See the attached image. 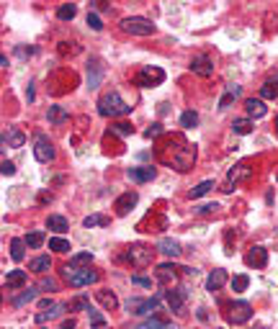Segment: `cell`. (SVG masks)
Masks as SVG:
<instances>
[{
	"instance_id": "obj_47",
	"label": "cell",
	"mask_w": 278,
	"mask_h": 329,
	"mask_svg": "<svg viewBox=\"0 0 278 329\" xmlns=\"http://www.w3.org/2000/svg\"><path fill=\"white\" fill-rule=\"evenodd\" d=\"M0 172H3V175H6V178H11V175H16V165L6 160L3 165H0Z\"/></svg>"
},
{
	"instance_id": "obj_24",
	"label": "cell",
	"mask_w": 278,
	"mask_h": 329,
	"mask_svg": "<svg viewBox=\"0 0 278 329\" xmlns=\"http://www.w3.org/2000/svg\"><path fill=\"white\" fill-rule=\"evenodd\" d=\"M26 239H11V257L16 260V262H21L26 257Z\"/></svg>"
},
{
	"instance_id": "obj_6",
	"label": "cell",
	"mask_w": 278,
	"mask_h": 329,
	"mask_svg": "<svg viewBox=\"0 0 278 329\" xmlns=\"http://www.w3.org/2000/svg\"><path fill=\"white\" fill-rule=\"evenodd\" d=\"M194 162H196V147L194 144H186L178 155L173 157V162H170V165H173L178 172H186V170L194 167Z\"/></svg>"
},
{
	"instance_id": "obj_41",
	"label": "cell",
	"mask_w": 278,
	"mask_h": 329,
	"mask_svg": "<svg viewBox=\"0 0 278 329\" xmlns=\"http://www.w3.org/2000/svg\"><path fill=\"white\" fill-rule=\"evenodd\" d=\"M26 245H29L31 250H39L41 245H44V232H31V234L26 237Z\"/></svg>"
},
{
	"instance_id": "obj_11",
	"label": "cell",
	"mask_w": 278,
	"mask_h": 329,
	"mask_svg": "<svg viewBox=\"0 0 278 329\" xmlns=\"http://www.w3.org/2000/svg\"><path fill=\"white\" fill-rule=\"evenodd\" d=\"M175 270H178V268H175V265H170V262L160 265V268H157V273H155V278H157L160 286L173 288V286H175V280H178V273H175Z\"/></svg>"
},
{
	"instance_id": "obj_1",
	"label": "cell",
	"mask_w": 278,
	"mask_h": 329,
	"mask_svg": "<svg viewBox=\"0 0 278 329\" xmlns=\"http://www.w3.org/2000/svg\"><path fill=\"white\" fill-rule=\"evenodd\" d=\"M98 114L101 116H106V119H116V116H126V114H132V105L126 103L116 90H111V93H106V95H101V100H98Z\"/></svg>"
},
{
	"instance_id": "obj_23",
	"label": "cell",
	"mask_w": 278,
	"mask_h": 329,
	"mask_svg": "<svg viewBox=\"0 0 278 329\" xmlns=\"http://www.w3.org/2000/svg\"><path fill=\"white\" fill-rule=\"evenodd\" d=\"M160 298L162 296H152V298H144L142 303H139V309L134 311L137 316H147V314H152L155 309H157V306H160Z\"/></svg>"
},
{
	"instance_id": "obj_48",
	"label": "cell",
	"mask_w": 278,
	"mask_h": 329,
	"mask_svg": "<svg viewBox=\"0 0 278 329\" xmlns=\"http://www.w3.org/2000/svg\"><path fill=\"white\" fill-rule=\"evenodd\" d=\"M132 283H134V286H144V288H149V286H152V280H149V278H144V275H132Z\"/></svg>"
},
{
	"instance_id": "obj_19",
	"label": "cell",
	"mask_w": 278,
	"mask_h": 329,
	"mask_svg": "<svg viewBox=\"0 0 278 329\" xmlns=\"http://www.w3.org/2000/svg\"><path fill=\"white\" fill-rule=\"evenodd\" d=\"M224 283H227V270H222V268H217V270H214L209 278H206V291H219L222 286H224Z\"/></svg>"
},
{
	"instance_id": "obj_27",
	"label": "cell",
	"mask_w": 278,
	"mask_h": 329,
	"mask_svg": "<svg viewBox=\"0 0 278 329\" xmlns=\"http://www.w3.org/2000/svg\"><path fill=\"white\" fill-rule=\"evenodd\" d=\"M96 298L106 306L109 311H114V309H119V298L111 293V291H96Z\"/></svg>"
},
{
	"instance_id": "obj_40",
	"label": "cell",
	"mask_w": 278,
	"mask_h": 329,
	"mask_svg": "<svg viewBox=\"0 0 278 329\" xmlns=\"http://www.w3.org/2000/svg\"><path fill=\"white\" fill-rule=\"evenodd\" d=\"M199 124V114L196 111H183V116H180V126L183 129H194Z\"/></svg>"
},
{
	"instance_id": "obj_12",
	"label": "cell",
	"mask_w": 278,
	"mask_h": 329,
	"mask_svg": "<svg viewBox=\"0 0 278 329\" xmlns=\"http://www.w3.org/2000/svg\"><path fill=\"white\" fill-rule=\"evenodd\" d=\"M252 175V167L247 165V162H240V165H234L232 170H229V175H227V185L232 188V185H237V183H242V180H247Z\"/></svg>"
},
{
	"instance_id": "obj_4",
	"label": "cell",
	"mask_w": 278,
	"mask_h": 329,
	"mask_svg": "<svg viewBox=\"0 0 278 329\" xmlns=\"http://www.w3.org/2000/svg\"><path fill=\"white\" fill-rule=\"evenodd\" d=\"M126 260H129L134 268H147V265H152V250L144 247V245H132L126 250Z\"/></svg>"
},
{
	"instance_id": "obj_33",
	"label": "cell",
	"mask_w": 278,
	"mask_h": 329,
	"mask_svg": "<svg viewBox=\"0 0 278 329\" xmlns=\"http://www.w3.org/2000/svg\"><path fill=\"white\" fill-rule=\"evenodd\" d=\"M67 309L70 311H88L90 309V301H88V296H77V298H72L67 303Z\"/></svg>"
},
{
	"instance_id": "obj_29",
	"label": "cell",
	"mask_w": 278,
	"mask_h": 329,
	"mask_svg": "<svg viewBox=\"0 0 278 329\" xmlns=\"http://www.w3.org/2000/svg\"><path fill=\"white\" fill-rule=\"evenodd\" d=\"M101 77H103L101 62H93L90 67H88V87H98V85H101Z\"/></svg>"
},
{
	"instance_id": "obj_49",
	"label": "cell",
	"mask_w": 278,
	"mask_h": 329,
	"mask_svg": "<svg viewBox=\"0 0 278 329\" xmlns=\"http://www.w3.org/2000/svg\"><path fill=\"white\" fill-rule=\"evenodd\" d=\"M217 208H219L217 203H206V206H201V208H199V213H214Z\"/></svg>"
},
{
	"instance_id": "obj_5",
	"label": "cell",
	"mask_w": 278,
	"mask_h": 329,
	"mask_svg": "<svg viewBox=\"0 0 278 329\" xmlns=\"http://www.w3.org/2000/svg\"><path fill=\"white\" fill-rule=\"evenodd\" d=\"M160 82H165V70H160V67H142V72L137 75V85L139 87H155V85H160Z\"/></svg>"
},
{
	"instance_id": "obj_26",
	"label": "cell",
	"mask_w": 278,
	"mask_h": 329,
	"mask_svg": "<svg viewBox=\"0 0 278 329\" xmlns=\"http://www.w3.org/2000/svg\"><path fill=\"white\" fill-rule=\"evenodd\" d=\"M47 116H49V124H57V126L65 124V121L70 119V114H67L62 105H49V114H47Z\"/></svg>"
},
{
	"instance_id": "obj_52",
	"label": "cell",
	"mask_w": 278,
	"mask_h": 329,
	"mask_svg": "<svg viewBox=\"0 0 278 329\" xmlns=\"http://www.w3.org/2000/svg\"><path fill=\"white\" fill-rule=\"evenodd\" d=\"M273 126H275V134H278V116H275V124H273Z\"/></svg>"
},
{
	"instance_id": "obj_14",
	"label": "cell",
	"mask_w": 278,
	"mask_h": 329,
	"mask_svg": "<svg viewBox=\"0 0 278 329\" xmlns=\"http://www.w3.org/2000/svg\"><path fill=\"white\" fill-rule=\"evenodd\" d=\"M162 296H165V301H167V306H170V311H180V306H183L188 291H186V288H167Z\"/></svg>"
},
{
	"instance_id": "obj_44",
	"label": "cell",
	"mask_w": 278,
	"mask_h": 329,
	"mask_svg": "<svg viewBox=\"0 0 278 329\" xmlns=\"http://www.w3.org/2000/svg\"><path fill=\"white\" fill-rule=\"evenodd\" d=\"M160 134H165V126H162V124H152V126L144 131L147 139H155V137H160Z\"/></svg>"
},
{
	"instance_id": "obj_36",
	"label": "cell",
	"mask_w": 278,
	"mask_h": 329,
	"mask_svg": "<svg viewBox=\"0 0 278 329\" xmlns=\"http://www.w3.org/2000/svg\"><path fill=\"white\" fill-rule=\"evenodd\" d=\"M211 188H214V180H201V183H199L194 190H191L188 195H191V198H201V195H206Z\"/></svg>"
},
{
	"instance_id": "obj_2",
	"label": "cell",
	"mask_w": 278,
	"mask_h": 329,
	"mask_svg": "<svg viewBox=\"0 0 278 329\" xmlns=\"http://www.w3.org/2000/svg\"><path fill=\"white\" fill-rule=\"evenodd\" d=\"M62 275H65V280L70 283L72 288H82V286H93V283H98V273H96V270H90V268H82V270H77V268H70V265H65Z\"/></svg>"
},
{
	"instance_id": "obj_50",
	"label": "cell",
	"mask_w": 278,
	"mask_h": 329,
	"mask_svg": "<svg viewBox=\"0 0 278 329\" xmlns=\"http://www.w3.org/2000/svg\"><path fill=\"white\" fill-rule=\"evenodd\" d=\"M227 93H232L234 98H237V95L242 93V87H240V85H227Z\"/></svg>"
},
{
	"instance_id": "obj_42",
	"label": "cell",
	"mask_w": 278,
	"mask_h": 329,
	"mask_svg": "<svg viewBox=\"0 0 278 329\" xmlns=\"http://www.w3.org/2000/svg\"><path fill=\"white\" fill-rule=\"evenodd\" d=\"M88 316H90V326H93V329H106V319H103L96 309H88Z\"/></svg>"
},
{
	"instance_id": "obj_39",
	"label": "cell",
	"mask_w": 278,
	"mask_h": 329,
	"mask_svg": "<svg viewBox=\"0 0 278 329\" xmlns=\"http://www.w3.org/2000/svg\"><path fill=\"white\" fill-rule=\"evenodd\" d=\"M49 250H54V252H70V242L67 239H62V237H54V239H49Z\"/></svg>"
},
{
	"instance_id": "obj_18",
	"label": "cell",
	"mask_w": 278,
	"mask_h": 329,
	"mask_svg": "<svg viewBox=\"0 0 278 329\" xmlns=\"http://www.w3.org/2000/svg\"><path fill=\"white\" fill-rule=\"evenodd\" d=\"M157 250L165 255V257H180V245L175 242V239H170V237H162L160 242H157Z\"/></svg>"
},
{
	"instance_id": "obj_46",
	"label": "cell",
	"mask_w": 278,
	"mask_h": 329,
	"mask_svg": "<svg viewBox=\"0 0 278 329\" xmlns=\"http://www.w3.org/2000/svg\"><path fill=\"white\" fill-rule=\"evenodd\" d=\"M88 26H90L93 31H101V29H103V24H101V18H98L96 13H88Z\"/></svg>"
},
{
	"instance_id": "obj_51",
	"label": "cell",
	"mask_w": 278,
	"mask_h": 329,
	"mask_svg": "<svg viewBox=\"0 0 278 329\" xmlns=\"http://www.w3.org/2000/svg\"><path fill=\"white\" fill-rule=\"evenodd\" d=\"M77 324H75V319H65V321H62V329H75Z\"/></svg>"
},
{
	"instance_id": "obj_37",
	"label": "cell",
	"mask_w": 278,
	"mask_h": 329,
	"mask_svg": "<svg viewBox=\"0 0 278 329\" xmlns=\"http://www.w3.org/2000/svg\"><path fill=\"white\" fill-rule=\"evenodd\" d=\"M247 286H250V278H247V275H234V278H232V291H234V293L247 291Z\"/></svg>"
},
{
	"instance_id": "obj_10",
	"label": "cell",
	"mask_w": 278,
	"mask_h": 329,
	"mask_svg": "<svg viewBox=\"0 0 278 329\" xmlns=\"http://www.w3.org/2000/svg\"><path fill=\"white\" fill-rule=\"evenodd\" d=\"M155 175H157V170H155L152 165L129 167V170H126V178H129L132 183H149V180H155Z\"/></svg>"
},
{
	"instance_id": "obj_20",
	"label": "cell",
	"mask_w": 278,
	"mask_h": 329,
	"mask_svg": "<svg viewBox=\"0 0 278 329\" xmlns=\"http://www.w3.org/2000/svg\"><path fill=\"white\" fill-rule=\"evenodd\" d=\"M47 229H52V232H57V234H65V232L70 229V224H67V218H65V216L52 213V216L47 218Z\"/></svg>"
},
{
	"instance_id": "obj_7",
	"label": "cell",
	"mask_w": 278,
	"mask_h": 329,
	"mask_svg": "<svg viewBox=\"0 0 278 329\" xmlns=\"http://www.w3.org/2000/svg\"><path fill=\"white\" fill-rule=\"evenodd\" d=\"M34 157L39 162H52L54 160V147L44 134H36V139H34Z\"/></svg>"
},
{
	"instance_id": "obj_53",
	"label": "cell",
	"mask_w": 278,
	"mask_h": 329,
	"mask_svg": "<svg viewBox=\"0 0 278 329\" xmlns=\"http://www.w3.org/2000/svg\"><path fill=\"white\" fill-rule=\"evenodd\" d=\"M39 329H49V326H39Z\"/></svg>"
},
{
	"instance_id": "obj_8",
	"label": "cell",
	"mask_w": 278,
	"mask_h": 329,
	"mask_svg": "<svg viewBox=\"0 0 278 329\" xmlns=\"http://www.w3.org/2000/svg\"><path fill=\"white\" fill-rule=\"evenodd\" d=\"M250 316H252V306L247 301H232L229 303V321L232 324H245V321H250Z\"/></svg>"
},
{
	"instance_id": "obj_16",
	"label": "cell",
	"mask_w": 278,
	"mask_h": 329,
	"mask_svg": "<svg viewBox=\"0 0 278 329\" xmlns=\"http://www.w3.org/2000/svg\"><path fill=\"white\" fill-rule=\"evenodd\" d=\"M245 108H247V116L250 119H263L268 114V105L260 100V98H247L245 100Z\"/></svg>"
},
{
	"instance_id": "obj_43",
	"label": "cell",
	"mask_w": 278,
	"mask_h": 329,
	"mask_svg": "<svg viewBox=\"0 0 278 329\" xmlns=\"http://www.w3.org/2000/svg\"><path fill=\"white\" fill-rule=\"evenodd\" d=\"M134 329H165V324H162L160 319H147V321H142V324H137Z\"/></svg>"
},
{
	"instance_id": "obj_22",
	"label": "cell",
	"mask_w": 278,
	"mask_h": 329,
	"mask_svg": "<svg viewBox=\"0 0 278 329\" xmlns=\"http://www.w3.org/2000/svg\"><path fill=\"white\" fill-rule=\"evenodd\" d=\"M26 283V270H11L8 275H6V288L11 291V288H21Z\"/></svg>"
},
{
	"instance_id": "obj_35",
	"label": "cell",
	"mask_w": 278,
	"mask_h": 329,
	"mask_svg": "<svg viewBox=\"0 0 278 329\" xmlns=\"http://www.w3.org/2000/svg\"><path fill=\"white\" fill-rule=\"evenodd\" d=\"M75 13H77V8H75L72 3H65V6L57 8V18H59V21H72Z\"/></svg>"
},
{
	"instance_id": "obj_32",
	"label": "cell",
	"mask_w": 278,
	"mask_h": 329,
	"mask_svg": "<svg viewBox=\"0 0 278 329\" xmlns=\"http://www.w3.org/2000/svg\"><path fill=\"white\" fill-rule=\"evenodd\" d=\"M232 131H234V134H250V131H252V119H237V121H234L232 124Z\"/></svg>"
},
{
	"instance_id": "obj_30",
	"label": "cell",
	"mask_w": 278,
	"mask_h": 329,
	"mask_svg": "<svg viewBox=\"0 0 278 329\" xmlns=\"http://www.w3.org/2000/svg\"><path fill=\"white\" fill-rule=\"evenodd\" d=\"M52 268V260L47 257V255H41V257H34L31 262H29V270H34V273H47Z\"/></svg>"
},
{
	"instance_id": "obj_38",
	"label": "cell",
	"mask_w": 278,
	"mask_h": 329,
	"mask_svg": "<svg viewBox=\"0 0 278 329\" xmlns=\"http://www.w3.org/2000/svg\"><path fill=\"white\" fill-rule=\"evenodd\" d=\"M111 131H114V134H119V137H132L134 134V126L126 124V121H119V124L111 126Z\"/></svg>"
},
{
	"instance_id": "obj_45",
	"label": "cell",
	"mask_w": 278,
	"mask_h": 329,
	"mask_svg": "<svg viewBox=\"0 0 278 329\" xmlns=\"http://www.w3.org/2000/svg\"><path fill=\"white\" fill-rule=\"evenodd\" d=\"M39 288L52 293V291H57V280H54V278H41V280H39Z\"/></svg>"
},
{
	"instance_id": "obj_25",
	"label": "cell",
	"mask_w": 278,
	"mask_h": 329,
	"mask_svg": "<svg viewBox=\"0 0 278 329\" xmlns=\"http://www.w3.org/2000/svg\"><path fill=\"white\" fill-rule=\"evenodd\" d=\"M90 262H93V255H90V252H77V255L70 257V268L82 270V268H90Z\"/></svg>"
},
{
	"instance_id": "obj_28",
	"label": "cell",
	"mask_w": 278,
	"mask_h": 329,
	"mask_svg": "<svg viewBox=\"0 0 278 329\" xmlns=\"http://www.w3.org/2000/svg\"><path fill=\"white\" fill-rule=\"evenodd\" d=\"M82 224L88 227V229H93V227H109V224H111V218H109V216H103V213H90V216H85V218H82Z\"/></svg>"
},
{
	"instance_id": "obj_34",
	"label": "cell",
	"mask_w": 278,
	"mask_h": 329,
	"mask_svg": "<svg viewBox=\"0 0 278 329\" xmlns=\"http://www.w3.org/2000/svg\"><path fill=\"white\" fill-rule=\"evenodd\" d=\"M36 293H39V288H26L21 296L13 298V306H26V303H31V301L36 298Z\"/></svg>"
},
{
	"instance_id": "obj_3",
	"label": "cell",
	"mask_w": 278,
	"mask_h": 329,
	"mask_svg": "<svg viewBox=\"0 0 278 329\" xmlns=\"http://www.w3.org/2000/svg\"><path fill=\"white\" fill-rule=\"evenodd\" d=\"M121 29L132 36H149L155 34V24L149 18H142V16H132V18H124L121 21Z\"/></svg>"
},
{
	"instance_id": "obj_9",
	"label": "cell",
	"mask_w": 278,
	"mask_h": 329,
	"mask_svg": "<svg viewBox=\"0 0 278 329\" xmlns=\"http://www.w3.org/2000/svg\"><path fill=\"white\" fill-rule=\"evenodd\" d=\"M137 201H139L137 190H126V193H121L119 198H116L114 208H116V213H119V216H126V213H129V211L137 206Z\"/></svg>"
},
{
	"instance_id": "obj_15",
	"label": "cell",
	"mask_w": 278,
	"mask_h": 329,
	"mask_svg": "<svg viewBox=\"0 0 278 329\" xmlns=\"http://www.w3.org/2000/svg\"><path fill=\"white\" fill-rule=\"evenodd\" d=\"M191 70H194L196 75H201V77H209L211 72H214V62L209 59V57H194V62H191Z\"/></svg>"
},
{
	"instance_id": "obj_17",
	"label": "cell",
	"mask_w": 278,
	"mask_h": 329,
	"mask_svg": "<svg viewBox=\"0 0 278 329\" xmlns=\"http://www.w3.org/2000/svg\"><path fill=\"white\" fill-rule=\"evenodd\" d=\"M67 306H62V303H54V306H49V309H41L34 319H36V324H47V321H52V319H57V316H62V311H65Z\"/></svg>"
},
{
	"instance_id": "obj_21",
	"label": "cell",
	"mask_w": 278,
	"mask_h": 329,
	"mask_svg": "<svg viewBox=\"0 0 278 329\" xmlns=\"http://www.w3.org/2000/svg\"><path fill=\"white\" fill-rule=\"evenodd\" d=\"M24 142H26V134L18 129H11L8 134H3V147H24Z\"/></svg>"
},
{
	"instance_id": "obj_31",
	"label": "cell",
	"mask_w": 278,
	"mask_h": 329,
	"mask_svg": "<svg viewBox=\"0 0 278 329\" xmlns=\"http://www.w3.org/2000/svg\"><path fill=\"white\" fill-rule=\"evenodd\" d=\"M263 98H268V100H275V98H278V82L268 80V82L260 85V100H263Z\"/></svg>"
},
{
	"instance_id": "obj_13",
	"label": "cell",
	"mask_w": 278,
	"mask_h": 329,
	"mask_svg": "<svg viewBox=\"0 0 278 329\" xmlns=\"http://www.w3.org/2000/svg\"><path fill=\"white\" fill-rule=\"evenodd\" d=\"M247 268H265L268 265V250L265 247H250V252L245 255Z\"/></svg>"
},
{
	"instance_id": "obj_54",
	"label": "cell",
	"mask_w": 278,
	"mask_h": 329,
	"mask_svg": "<svg viewBox=\"0 0 278 329\" xmlns=\"http://www.w3.org/2000/svg\"><path fill=\"white\" fill-rule=\"evenodd\" d=\"M165 329H175V326H165Z\"/></svg>"
}]
</instances>
